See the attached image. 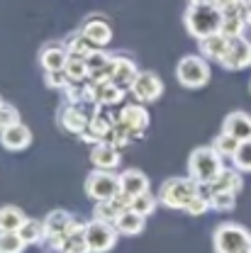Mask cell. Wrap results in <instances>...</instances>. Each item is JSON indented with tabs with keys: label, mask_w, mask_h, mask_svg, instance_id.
Listing matches in <instances>:
<instances>
[{
	"label": "cell",
	"mask_w": 251,
	"mask_h": 253,
	"mask_svg": "<svg viewBox=\"0 0 251 253\" xmlns=\"http://www.w3.org/2000/svg\"><path fill=\"white\" fill-rule=\"evenodd\" d=\"M186 30L200 42L222 32V10L217 5H190L186 10Z\"/></svg>",
	"instance_id": "cell-1"
},
{
	"label": "cell",
	"mask_w": 251,
	"mask_h": 253,
	"mask_svg": "<svg viewBox=\"0 0 251 253\" xmlns=\"http://www.w3.org/2000/svg\"><path fill=\"white\" fill-rule=\"evenodd\" d=\"M224 170V163L222 156L212 149V146H200L195 149L188 158V173L193 180H198L200 185H207L212 183L217 175Z\"/></svg>",
	"instance_id": "cell-2"
},
{
	"label": "cell",
	"mask_w": 251,
	"mask_h": 253,
	"mask_svg": "<svg viewBox=\"0 0 251 253\" xmlns=\"http://www.w3.org/2000/svg\"><path fill=\"white\" fill-rule=\"evenodd\" d=\"M200 190H202V185L193 178H168L161 185L158 200H161V205H166L171 210H186L188 202Z\"/></svg>",
	"instance_id": "cell-3"
},
{
	"label": "cell",
	"mask_w": 251,
	"mask_h": 253,
	"mask_svg": "<svg viewBox=\"0 0 251 253\" xmlns=\"http://www.w3.org/2000/svg\"><path fill=\"white\" fill-rule=\"evenodd\" d=\"M212 244H215V253H249L251 234L239 224H222L215 229Z\"/></svg>",
	"instance_id": "cell-4"
},
{
	"label": "cell",
	"mask_w": 251,
	"mask_h": 253,
	"mask_svg": "<svg viewBox=\"0 0 251 253\" xmlns=\"http://www.w3.org/2000/svg\"><path fill=\"white\" fill-rule=\"evenodd\" d=\"M176 78L186 88H202L210 81V63L205 56H183L176 66Z\"/></svg>",
	"instance_id": "cell-5"
},
{
	"label": "cell",
	"mask_w": 251,
	"mask_h": 253,
	"mask_svg": "<svg viewBox=\"0 0 251 253\" xmlns=\"http://www.w3.org/2000/svg\"><path fill=\"white\" fill-rule=\"evenodd\" d=\"M86 192L95 202L115 200L120 195V175H115L112 170L95 168L93 173H88V178H86Z\"/></svg>",
	"instance_id": "cell-6"
},
{
	"label": "cell",
	"mask_w": 251,
	"mask_h": 253,
	"mask_svg": "<svg viewBox=\"0 0 251 253\" xmlns=\"http://www.w3.org/2000/svg\"><path fill=\"white\" fill-rule=\"evenodd\" d=\"M117 226L107 224V221L93 219L86 224V241L91 253H107L115 244H117Z\"/></svg>",
	"instance_id": "cell-7"
},
{
	"label": "cell",
	"mask_w": 251,
	"mask_h": 253,
	"mask_svg": "<svg viewBox=\"0 0 251 253\" xmlns=\"http://www.w3.org/2000/svg\"><path fill=\"white\" fill-rule=\"evenodd\" d=\"M47 241H49V249H54L56 253H91L86 241V224L81 221H76L63 236H54Z\"/></svg>",
	"instance_id": "cell-8"
},
{
	"label": "cell",
	"mask_w": 251,
	"mask_h": 253,
	"mask_svg": "<svg viewBox=\"0 0 251 253\" xmlns=\"http://www.w3.org/2000/svg\"><path fill=\"white\" fill-rule=\"evenodd\" d=\"M222 66L229 71H244L251 66V42L242 37H229V49L222 59Z\"/></svg>",
	"instance_id": "cell-9"
},
{
	"label": "cell",
	"mask_w": 251,
	"mask_h": 253,
	"mask_svg": "<svg viewBox=\"0 0 251 253\" xmlns=\"http://www.w3.org/2000/svg\"><path fill=\"white\" fill-rule=\"evenodd\" d=\"M132 95L139 100V102H154L161 97L163 93V83H161V78H158L156 73H151V71H142L137 78H134V83H132Z\"/></svg>",
	"instance_id": "cell-10"
},
{
	"label": "cell",
	"mask_w": 251,
	"mask_h": 253,
	"mask_svg": "<svg viewBox=\"0 0 251 253\" xmlns=\"http://www.w3.org/2000/svg\"><path fill=\"white\" fill-rule=\"evenodd\" d=\"M117 122H120V125H125L127 129H129L132 139H137V136H142V134H144V129L149 126V112H147V107H144L142 102L125 105V107H122V112H117Z\"/></svg>",
	"instance_id": "cell-11"
},
{
	"label": "cell",
	"mask_w": 251,
	"mask_h": 253,
	"mask_svg": "<svg viewBox=\"0 0 251 253\" xmlns=\"http://www.w3.org/2000/svg\"><path fill=\"white\" fill-rule=\"evenodd\" d=\"M247 25H249V15H247L242 0H237L229 7L222 10V34H227V37H242L244 30H247Z\"/></svg>",
	"instance_id": "cell-12"
},
{
	"label": "cell",
	"mask_w": 251,
	"mask_h": 253,
	"mask_svg": "<svg viewBox=\"0 0 251 253\" xmlns=\"http://www.w3.org/2000/svg\"><path fill=\"white\" fill-rule=\"evenodd\" d=\"M0 144H2L7 151H22V149H27L32 144L30 126H25L22 122H17V125L2 129V131H0Z\"/></svg>",
	"instance_id": "cell-13"
},
{
	"label": "cell",
	"mask_w": 251,
	"mask_h": 253,
	"mask_svg": "<svg viewBox=\"0 0 251 253\" xmlns=\"http://www.w3.org/2000/svg\"><path fill=\"white\" fill-rule=\"evenodd\" d=\"M91 163L100 170H115L120 166V149L112 146V144H95L93 151H91Z\"/></svg>",
	"instance_id": "cell-14"
},
{
	"label": "cell",
	"mask_w": 251,
	"mask_h": 253,
	"mask_svg": "<svg viewBox=\"0 0 251 253\" xmlns=\"http://www.w3.org/2000/svg\"><path fill=\"white\" fill-rule=\"evenodd\" d=\"M93 83V81H91ZM125 97V88H120L117 83L112 81H100L93 83V102L95 105H102V107H110V105H117L122 102Z\"/></svg>",
	"instance_id": "cell-15"
},
{
	"label": "cell",
	"mask_w": 251,
	"mask_h": 253,
	"mask_svg": "<svg viewBox=\"0 0 251 253\" xmlns=\"http://www.w3.org/2000/svg\"><path fill=\"white\" fill-rule=\"evenodd\" d=\"M222 131L232 134V136L239 139V141H249L251 139V115H247V112H229V115L224 117Z\"/></svg>",
	"instance_id": "cell-16"
},
{
	"label": "cell",
	"mask_w": 251,
	"mask_h": 253,
	"mask_svg": "<svg viewBox=\"0 0 251 253\" xmlns=\"http://www.w3.org/2000/svg\"><path fill=\"white\" fill-rule=\"evenodd\" d=\"M205 192H239L242 190V170H229V168H224L220 175L212 180V183H207V185H202Z\"/></svg>",
	"instance_id": "cell-17"
},
{
	"label": "cell",
	"mask_w": 251,
	"mask_h": 253,
	"mask_svg": "<svg viewBox=\"0 0 251 253\" xmlns=\"http://www.w3.org/2000/svg\"><path fill=\"white\" fill-rule=\"evenodd\" d=\"M227 49H229V37L222 34V32L220 34H210V37L200 39V51H202V56L210 59V61L222 63L224 54H227Z\"/></svg>",
	"instance_id": "cell-18"
},
{
	"label": "cell",
	"mask_w": 251,
	"mask_h": 253,
	"mask_svg": "<svg viewBox=\"0 0 251 253\" xmlns=\"http://www.w3.org/2000/svg\"><path fill=\"white\" fill-rule=\"evenodd\" d=\"M137 76H139V71H137V66H134V61H132V59H127V56H115V66H112V78H110L112 83H117L120 88L129 90Z\"/></svg>",
	"instance_id": "cell-19"
},
{
	"label": "cell",
	"mask_w": 251,
	"mask_h": 253,
	"mask_svg": "<svg viewBox=\"0 0 251 253\" xmlns=\"http://www.w3.org/2000/svg\"><path fill=\"white\" fill-rule=\"evenodd\" d=\"M120 192L127 195L129 200L142 195V192H149V178L142 170H125L120 175Z\"/></svg>",
	"instance_id": "cell-20"
},
{
	"label": "cell",
	"mask_w": 251,
	"mask_h": 253,
	"mask_svg": "<svg viewBox=\"0 0 251 253\" xmlns=\"http://www.w3.org/2000/svg\"><path fill=\"white\" fill-rule=\"evenodd\" d=\"M81 34L88 37L95 46L102 49V46H107L110 39H112V27H110L102 17H91V20L83 25V32H81Z\"/></svg>",
	"instance_id": "cell-21"
},
{
	"label": "cell",
	"mask_w": 251,
	"mask_h": 253,
	"mask_svg": "<svg viewBox=\"0 0 251 253\" xmlns=\"http://www.w3.org/2000/svg\"><path fill=\"white\" fill-rule=\"evenodd\" d=\"M76 224V219L66 212V210H54L47 214L44 219V229H47V239H54V236H63L71 226Z\"/></svg>",
	"instance_id": "cell-22"
},
{
	"label": "cell",
	"mask_w": 251,
	"mask_h": 253,
	"mask_svg": "<svg viewBox=\"0 0 251 253\" xmlns=\"http://www.w3.org/2000/svg\"><path fill=\"white\" fill-rule=\"evenodd\" d=\"M144 224H147V217L139 214V212H134V210H125V212L117 217V221H115L117 231L125 234V236H137V234H142V231H144Z\"/></svg>",
	"instance_id": "cell-23"
},
{
	"label": "cell",
	"mask_w": 251,
	"mask_h": 253,
	"mask_svg": "<svg viewBox=\"0 0 251 253\" xmlns=\"http://www.w3.org/2000/svg\"><path fill=\"white\" fill-rule=\"evenodd\" d=\"M61 125L68 129V131H73V134H83L88 125H91V117L78 107V105H71V107H66L61 115Z\"/></svg>",
	"instance_id": "cell-24"
},
{
	"label": "cell",
	"mask_w": 251,
	"mask_h": 253,
	"mask_svg": "<svg viewBox=\"0 0 251 253\" xmlns=\"http://www.w3.org/2000/svg\"><path fill=\"white\" fill-rule=\"evenodd\" d=\"M68 49L66 46H47L44 51H42V56H39V61L44 66V71H61L66 61H68Z\"/></svg>",
	"instance_id": "cell-25"
},
{
	"label": "cell",
	"mask_w": 251,
	"mask_h": 253,
	"mask_svg": "<svg viewBox=\"0 0 251 253\" xmlns=\"http://www.w3.org/2000/svg\"><path fill=\"white\" fill-rule=\"evenodd\" d=\"M63 71H66V76H68L71 83H86V81H91V68H88L86 59H81V56H68Z\"/></svg>",
	"instance_id": "cell-26"
},
{
	"label": "cell",
	"mask_w": 251,
	"mask_h": 253,
	"mask_svg": "<svg viewBox=\"0 0 251 253\" xmlns=\"http://www.w3.org/2000/svg\"><path fill=\"white\" fill-rule=\"evenodd\" d=\"M25 219L27 217L17 207H12V205L0 207V231H20V226L25 224Z\"/></svg>",
	"instance_id": "cell-27"
},
{
	"label": "cell",
	"mask_w": 251,
	"mask_h": 253,
	"mask_svg": "<svg viewBox=\"0 0 251 253\" xmlns=\"http://www.w3.org/2000/svg\"><path fill=\"white\" fill-rule=\"evenodd\" d=\"M22 236V241L30 246V244H39L42 239H47V229H44V221H37V219H25V224L20 226L17 231Z\"/></svg>",
	"instance_id": "cell-28"
},
{
	"label": "cell",
	"mask_w": 251,
	"mask_h": 253,
	"mask_svg": "<svg viewBox=\"0 0 251 253\" xmlns=\"http://www.w3.org/2000/svg\"><path fill=\"white\" fill-rule=\"evenodd\" d=\"M66 49H68V54H71V56L88 59L95 49H100V46H95L88 37H83V34H76V37H71V42H68V46H66Z\"/></svg>",
	"instance_id": "cell-29"
},
{
	"label": "cell",
	"mask_w": 251,
	"mask_h": 253,
	"mask_svg": "<svg viewBox=\"0 0 251 253\" xmlns=\"http://www.w3.org/2000/svg\"><path fill=\"white\" fill-rule=\"evenodd\" d=\"M239 144H242V141H239V139H234L232 134H227V131H220V136H215V141H212V149H215V151H217L222 158H224V156L232 158L234 154H237Z\"/></svg>",
	"instance_id": "cell-30"
},
{
	"label": "cell",
	"mask_w": 251,
	"mask_h": 253,
	"mask_svg": "<svg viewBox=\"0 0 251 253\" xmlns=\"http://www.w3.org/2000/svg\"><path fill=\"white\" fill-rule=\"evenodd\" d=\"M156 202H158V197H154L151 192H142V195H137V197L129 200V210H134V212L149 217V214L156 210Z\"/></svg>",
	"instance_id": "cell-31"
},
{
	"label": "cell",
	"mask_w": 251,
	"mask_h": 253,
	"mask_svg": "<svg viewBox=\"0 0 251 253\" xmlns=\"http://www.w3.org/2000/svg\"><path fill=\"white\" fill-rule=\"evenodd\" d=\"M25 246L27 244L17 231H0V253H22Z\"/></svg>",
	"instance_id": "cell-32"
},
{
	"label": "cell",
	"mask_w": 251,
	"mask_h": 253,
	"mask_svg": "<svg viewBox=\"0 0 251 253\" xmlns=\"http://www.w3.org/2000/svg\"><path fill=\"white\" fill-rule=\"evenodd\" d=\"M210 197V210L217 212H232L237 202V192H207Z\"/></svg>",
	"instance_id": "cell-33"
},
{
	"label": "cell",
	"mask_w": 251,
	"mask_h": 253,
	"mask_svg": "<svg viewBox=\"0 0 251 253\" xmlns=\"http://www.w3.org/2000/svg\"><path fill=\"white\" fill-rule=\"evenodd\" d=\"M232 163H234V168H237V170H242V173H251V139L239 144L237 154L232 156Z\"/></svg>",
	"instance_id": "cell-34"
},
{
	"label": "cell",
	"mask_w": 251,
	"mask_h": 253,
	"mask_svg": "<svg viewBox=\"0 0 251 253\" xmlns=\"http://www.w3.org/2000/svg\"><path fill=\"white\" fill-rule=\"evenodd\" d=\"M210 210V197H207V192L205 190H200L193 200L188 202V207H186V212L193 214V217H198V214H205Z\"/></svg>",
	"instance_id": "cell-35"
},
{
	"label": "cell",
	"mask_w": 251,
	"mask_h": 253,
	"mask_svg": "<svg viewBox=\"0 0 251 253\" xmlns=\"http://www.w3.org/2000/svg\"><path fill=\"white\" fill-rule=\"evenodd\" d=\"M44 83L49 85V88H59V90H66L68 85H71V81H68V76H66V71H47L44 73Z\"/></svg>",
	"instance_id": "cell-36"
},
{
	"label": "cell",
	"mask_w": 251,
	"mask_h": 253,
	"mask_svg": "<svg viewBox=\"0 0 251 253\" xmlns=\"http://www.w3.org/2000/svg\"><path fill=\"white\" fill-rule=\"evenodd\" d=\"M17 122H20V112H17L12 105L2 102V105H0V131L7 129V126L17 125Z\"/></svg>",
	"instance_id": "cell-37"
},
{
	"label": "cell",
	"mask_w": 251,
	"mask_h": 253,
	"mask_svg": "<svg viewBox=\"0 0 251 253\" xmlns=\"http://www.w3.org/2000/svg\"><path fill=\"white\" fill-rule=\"evenodd\" d=\"M232 2H237V0H215V5H217L220 10H224V7H229Z\"/></svg>",
	"instance_id": "cell-38"
},
{
	"label": "cell",
	"mask_w": 251,
	"mask_h": 253,
	"mask_svg": "<svg viewBox=\"0 0 251 253\" xmlns=\"http://www.w3.org/2000/svg\"><path fill=\"white\" fill-rule=\"evenodd\" d=\"M190 5H215V0H190Z\"/></svg>",
	"instance_id": "cell-39"
},
{
	"label": "cell",
	"mask_w": 251,
	"mask_h": 253,
	"mask_svg": "<svg viewBox=\"0 0 251 253\" xmlns=\"http://www.w3.org/2000/svg\"><path fill=\"white\" fill-rule=\"evenodd\" d=\"M242 5H244V10L249 15V25H251V0H242Z\"/></svg>",
	"instance_id": "cell-40"
},
{
	"label": "cell",
	"mask_w": 251,
	"mask_h": 253,
	"mask_svg": "<svg viewBox=\"0 0 251 253\" xmlns=\"http://www.w3.org/2000/svg\"><path fill=\"white\" fill-rule=\"evenodd\" d=\"M0 105H2V100H0Z\"/></svg>",
	"instance_id": "cell-41"
},
{
	"label": "cell",
	"mask_w": 251,
	"mask_h": 253,
	"mask_svg": "<svg viewBox=\"0 0 251 253\" xmlns=\"http://www.w3.org/2000/svg\"><path fill=\"white\" fill-rule=\"evenodd\" d=\"M249 253H251V251H249Z\"/></svg>",
	"instance_id": "cell-42"
}]
</instances>
